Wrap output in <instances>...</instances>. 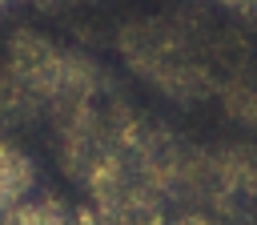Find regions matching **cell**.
I'll return each mask as SVG.
<instances>
[{
  "label": "cell",
  "mask_w": 257,
  "mask_h": 225,
  "mask_svg": "<svg viewBox=\"0 0 257 225\" xmlns=\"http://www.w3.org/2000/svg\"><path fill=\"white\" fill-rule=\"evenodd\" d=\"M36 189V165L32 157L12 145V141H0V217H8L20 201H28Z\"/></svg>",
  "instance_id": "cell-1"
}]
</instances>
